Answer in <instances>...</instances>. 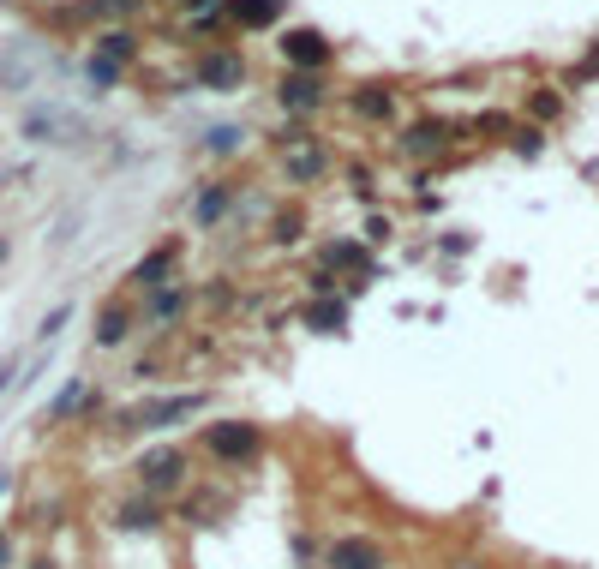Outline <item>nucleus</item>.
<instances>
[{
	"label": "nucleus",
	"instance_id": "aec40b11",
	"mask_svg": "<svg viewBox=\"0 0 599 569\" xmlns=\"http://www.w3.org/2000/svg\"><path fill=\"white\" fill-rule=\"evenodd\" d=\"M66 318H72V306H54V312H48V318H42V324H36V342H54V336H60V324H66Z\"/></svg>",
	"mask_w": 599,
	"mask_h": 569
},
{
	"label": "nucleus",
	"instance_id": "1a4fd4ad",
	"mask_svg": "<svg viewBox=\"0 0 599 569\" xmlns=\"http://www.w3.org/2000/svg\"><path fill=\"white\" fill-rule=\"evenodd\" d=\"M168 270H174V246L150 252V258L132 270V288H138V294H156V288H168Z\"/></svg>",
	"mask_w": 599,
	"mask_h": 569
},
{
	"label": "nucleus",
	"instance_id": "6ab92c4d",
	"mask_svg": "<svg viewBox=\"0 0 599 569\" xmlns=\"http://www.w3.org/2000/svg\"><path fill=\"white\" fill-rule=\"evenodd\" d=\"M306 324H312V330H342V306H312Z\"/></svg>",
	"mask_w": 599,
	"mask_h": 569
},
{
	"label": "nucleus",
	"instance_id": "0eeeda50",
	"mask_svg": "<svg viewBox=\"0 0 599 569\" xmlns=\"http://www.w3.org/2000/svg\"><path fill=\"white\" fill-rule=\"evenodd\" d=\"M126 336H132V306H126V300L102 306V318H96V348H120Z\"/></svg>",
	"mask_w": 599,
	"mask_h": 569
},
{
	"label": "nucleus",
	"instance_id": "9d476101",
	"mask_svg": "<svg viewBox=\"0 0 599 569\" xmlns=\"http://www.w3.org/2000/svg\"><path fill=\"white\" fill-rule=\"evenodd\" d=\"M228 12H234V24H240V30H264V24H276V18H282V0H234Z\"/></svg>",
	"mask_w": 599,
	"mask_h": 569
},
{
	"label": "nucleus",
	"instance_id": "20e7f679",
	"mask_svg": "<svg viewBox=\"0 0 599 569\" xmlns=\"http://www.w3.org/2000/svg\"><path fill=\"white\" fill-rule=\"evenodd\" d=\"M198 84L204 90H240V78H246V60L234 54V48H216V54H198Z\"/></svg>",
	"mask_w": 599,
	"mask_h": 569
},
{
	"label": "nucleus",
	"instance_id": "412c9836",
	"mask_svg": "<svg viewBox=\"0 0 599 569\" xmlns=\"http://www.w3.org/2000/svg\"><path fill=\"white\" fill-rule=\"evenodd\" d=\"M330 264H342V270H360V264H366V252H360V246H330Z\"/></svg>",
	"mask_w": 599,
	"mask_h": 569
},
{
	"label": "nucleus",
	"instance_id": "a211bd4d",
	"mask_svg": "<svg viewBox=\"0 0 599 569\" xmlns=\"http://www.w3.org/2000/svg\"><path fill=\"white\" fill-rule=\"evenodd\" d=\"M84 72H90V84H102V90L120 78V66H114V60H102V54H90V66H84Z\"/></svg>",
	"mask_w": 599,
	"mask_h": 569
},
{
	"label": "nucleus",
	"instance_id": "393cba45",
	"mask_svg": "<svg viewBox=\"0 0 599 569\" xmlns=\"http://www.w3.org/2000/svg\"><path fill=\"white\" fill-rule=\"evenodd\" d=\"M180 6H204V0H180Z\"/></svg>",
	"mask_w": 599,
	"mask_h": 569
},
{
	"label": "nucleus",
	"instance_id": "9b49d317",
	"mask_svg": "<svg viewBox=\"0 0 599 569\" xmlns=\"http://www.w3.org/2000/svg\"><path fill=\"white\" fill-rule=\"evenodd\" d=\"M72 408H96V402H90V384H84V378H72V384H66L60 396H54V408H48V420H66Z\"/></svg>",
	"mask_w": 599,
	"mask_h": 569
},
{
	"label": "nucleus",
	"instance_id": "423d86ee",
	"mask_svg": "<svg viewBox=\"0 0 599 569\" xmlns=\"http://www.w3.org/2000/svg\"><path fill=\"white\" fill-rule=\"evenodd\" d=\"M330 569H384V552L372 540H360V534H342L330 546Z\"/></svg>",
	"mask_w": 599,
	"mask_h": 569
},
{
	"label": "nucleus",
	"instance_id": "39448f33",
	"mask_svg": "<svg viewBox=\"0 0 599 569\" xmlns=\"http://www.w3.org/2000/svg\"><path fill=\"white\" fill-rule=\"evenodd\" d=\"M282 60L300 66V72H318V66L330 60V42H324L318 30H288V36H282Z\"/></svg>",
	"mask_w": 599,
	"mask_h": 569
},
{
	"label": "nucleus",
	"instance_id": "2eb2a0df",
	"mask_svg": "<svg viewBox=\"0 0 599 569\" xmlns=\"http://www.w3.org/2000/svg\"><path fill=\"white\" fill-rule=\"evenodd\" d=\"M354 108H360L366 120H384V114H390V90H360V96H354Z\"/></svg>",
	"mask_w": 599,
	"mask_h": 569
},
{
	"label": "nucleus",
	"instance_id": "4468645a",
	"mask_svg": "<svg viewBox=\"0 0 599 569\" xmlns=\"http://www.w3.org/2000/svg\"><path fill=\"white\" fill-rule=\"evenodd\" d=\"M120 522H126L132 534H150L162 516H156V504H126V510H120Z\"/></svg>",
	"mask_w": 599,
	"mask_h": 569
},
{
	"label": "nucleus",
	"instance_id": "f3484780",
	"mask_svg": "<svg viewBox=\"0 0 599 569\" xmlns=\"http://www.w3.org/2000/svg\"><path fill=\"white\" fill-rule=\"evenodd\" d=\"M438 144H444V126H438V120H432V126H414V132H408V150H438Z\"/></svg>",
	"mask_w": 599,
	"mask_h": 569
},
{
	"label": "nucleus",
	"instance_id": "f8f14e48",
	"mask_svg": "<svg viewBox=\"0 0 599 569\" xmlns=\"http://www.w3.org/2000/svg\"><path fill=\"white\" fill-rule=\"evenodd\" d=\"M228 198H234V192H228V186H210V192H204V198H198V204H192V222H204V228H210V222H216V216H222V210H228Z\"/></svg>",
	"mask_w": 599,
	"mask_h": 569
},
{
	"label": "nucleus",
	"instance_id": "f03ea898",
	"mask_svg": "<svg viewBox=\"0 0 599 569\" xmlns=\"http://www.w3.org/2000/svg\"><path fill=\"white\" fill-rule=\"evenodd\" d=\"M186 468H192V462H186V450H180V444L144 450V456H138V486H144V492H174V486L186 480Z\"/></svg>",
	"mask_w": 599,
	"mask_h": 569
},
{
	"label": "nucleus",
	"instance_id": "a878e982",
	"mask_svg": "<svg viewBox=\"0 0 599 569\" xmlns=\"http://www.w3.org/2000/svg\"><path fill=\"white\" fill-rule=\"evenodd\" d=\"M0 6H6V0H0Z\"/></svg>",
	"mask_w": 599,
	"mask_h": 569
},
{
	"label": "nucleus",
	"instance_id": "dca6fc26",
	"mask_svg": "<svg viewBox=\"0 0 599 569\" xmlns=\"http://www.w3.org/2000/svg\"><path fill=\"white\" fill-rule=\"evenodd\" d=\"M102 60H114V66L132 60V36H126V30H108V36H102Z\"/></svg>",
	"mask_w": 599,
	"mask_h": 569
},
{
	"label": "nucleus",
	"instance_id": "5701e85b",
	"mask_svg": "<svg viewBox=\"0 0 599 569\" xmlns=\"http://www.w3.org/2000/svg\"><path fill=\"white\" fill-rule=\"evenodd\" d=\"M0 569H12V540L0 534Z\"/></svg>",
	"mask_w": 599,
	"mask_h": 569
},
{
	"label": "nucleus",
	"instance_id": "4be33fe9",
	"mask_svg": "<svg viewBox=\"0 0 599 569\" xmlns=\"http://www.w3.org/2000/svg\"><path fill=\"white\" fill-rule=\"evenodd\" d=\"M210 144H216V150H234V144H240V132H234V126H216V132H210Z\"/></svg>",
	"mask_w": 599,
	"mask_h": 569
},
{
	"label": "nucleus",
	"instance_id": "f257e3e1",
	"mask_svg": "<svg viewBox=\"0 0 599 569\" xmlns=\"http://www.w3.org/2000/svg\"><path fill=\"white\" fill-rule=\"evenodd\" d=\"M258 444H264V438H258V426H246V420H216V426H204V450H210L216 462H228V468H234V462H252Z\"/></svg>",
	"mask_w": 599,
	"mask_h": 569
},
{
	"label": "nucleus",
	"instance_id": "6e6552de",
	"mask_svg": "<svg viewBox=\"0 0 599 569\" xmlns=\"http://www.w3.org/2000/svg\"><path fill=\"white\" fill-rule=\"evenodd\" d=\"M276 96H282V108H318V102H324V84H318L312 72H288Z\"/></svg>",
	"mask_w": 599,
	"mask_h": 569
},
{
	"label": "nucleus",
	"instance_id": "b1692460",
	"mask_svg": "<svg viewBox=\"0 0 599 569\" xmlns=\"http://www.w3.org/2000/svg\"><path fill=\"white\" fill-rule=\"evenodd\" d=\"M30 569H54V564H48V558H36V564H30Z\"/></svg>",
	"mask_w": 599,
	"mask_h": 569
},
{
	"label": "nucleus",
	"instance_id": "7ed1b4c3",
	"mask_svg": "<svg viewBox=\"0 0 599 569\" xmlns=\"http://www.w3.org/2000/svg\"><path fill=\"white\" fill-rule=\"evenodd\" d=\"M204 408V396L192 390V396H168V402H138L132 414H126V426L132 432H162V426H174V420H192Z\"/></svg>",
	"mask_w": 599,
	"mask_h": 569
},
{
	"label": "nucleus",
	"instance_id": "ddd939ff",
	"mask_svg": "<svg viewBox=\"0 0 599 569\" xmlns=\"http://www.w3.org/2000/svg\"><path fill=\"white\" fill-rule=\"evenodd\" d=\"M180 306H186V288H156V300H150V318H156V324H168Z\"/></svg>",
	"mask_w": 599,
	"mask_h": 569
}]
</instances>
